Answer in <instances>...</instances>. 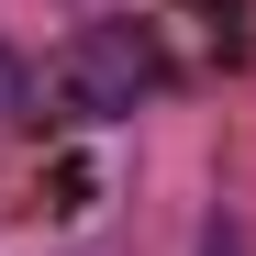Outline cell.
Returning <instances> with one entry per match:
<instances>
[{
	"instance_id": "1",
	"label": "cell",
	"mask_w": 256,
	"mask_h": 256,
	"mask_svg": "<svg viewBox=\"0 0 256 256\" xmlns=\"http://www.w3.org/2000/svg\"><path fill=\"white\" fill-rule=\"evenodd\" d=\"M156 90H167V45L145 22H78L34 78V100H56V122H122Z\"/></svg>"
},
{
	"instance_id": "2",
	"label": "cell",
	"mask_w": 256,
	"mask_h": 256,
	"mask_svg": "<svg viewBox=\"0 0 256 256\" xmlns=\"http://www.w3.org/2000/svg\"><path fill=\"white\" fill-rule=\"evenodd\" d=\"M22 100H34V78H22V67H12V56H0V122H12V112H22Z\"/></svg>"
}]
</instances>
